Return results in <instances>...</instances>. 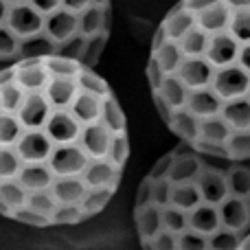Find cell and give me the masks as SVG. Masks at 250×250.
Instances as JSON below:
<instances>
[{
  "label": "cell",
  "instance_id": "obj_1",
  "mask_svg": "<svg viewBox=\"0 0 250 250\" xmlns=\"http://www.w3.org/2000/svg\"><path fill=\"white\" fill-rule=\"evenodd\" d=\"M0 60L82 62L92 40L110 35V0H0Z\"/></svg>",
  "mask_w": 250,
  "mask_h": 250
},
{
  "label": "cell",
  "instance_id": "obj_2",
  "mask_svg": "<svg viewBox=\"0 0 250 250\" xmlns=\"http://www.w3.org/2000/svg\"><path fill=\"white\" fill-rule=\"evenodd\" d=\"M92 160L95 158L83 147V141H75V143H64V145L53 147V154L46 165L53 169L55 178L57 176H82Z\"/></svg>",
  "mask_w": 250,
  "mask_h": 250
},
{
  "label": "cell",
  "instance_id": "obj_3",
  "mask_svg": "<svg viewBox=\"0 0 250 250\" xmlns=\"http://www.w3.org/2000/svg\"><path fill=\"white\" fill-rule=\"evenodd\" d=\"M204 163V160H202ZM198 187H200V193H202V200L207 204H215L220 207L226 198L230 195V187H229V173L224 171H217V169L208 167L204 163L202 173L198 176Z\"/></svg>",
  "mask_w": 250,
  "mask_h": 250
},
{
  "label": "cell",
  "instance_id": "obj_4",
  "mask_svg": "<svg viewBox=\"0 0 250 250\" xmlns=\"http://www.w3.org/2000/svg\"><path fill=\"white\" fill-rule=\"evenodd\" d=\"M82 178L90 189H97V187H114L117 189L119 178H121V167H117L110 158H95L82 173Z\"/></svg>",
  "mask_w": 250,
  "mask_h": 250
},
{
  "label": "cell",
  "instance_id": "obj_5",
  "mask_svg": "<svg viewBox=\"0 0 250 250\" xmlns=\"http://www.w3.org/2000/svg\"><path fill=\"white\" fill-rule=\"evenodd\" d=\"M51 191L60 204H82L90 187L82 176H57Z\"/></svg>",
  "mask_w": 250,
  "mask_h": 250
},
{
  "label": "cell",
  "instance_id": "obj_6",
  "mask_svg": "<svg viewBox=\"0 0 250 250\" xmlns=\"http://www.w3.org/2000/svg\"><path fill=\"white\" fill-rule=\"evenodd\" d=\"M18 180L29 191H44L53 187L55 173H53V169L46 163H26L22 165L20 173H18Z\"/></svg>",
  "mask_w": 250,
  "mask_h": 250
},
{
  "label": "cell",
  "instance_id": "obj_7",
  "mask_svg": "<svg viewBox=\"0 0 250 250\" xmlns=\"http://www.w3.org/2000/svg\"><path fill=\"white\" fill-rule=\"evenodd\" d=\"M220 217H222V226H226V229L244 230L250 224V213H248L246 200L237 198V195H229L220 204Z\"/></svg>",
  "mask_w": 250,
  "mask_h": 250
},
{
  "label": "cell",
  "instance_id": "obj_8",
  "mask_svg": "<svg viewBox=\"0 0 250 250\" xmlns=\"http://www.w3.org/2000/svg\"><path fill=\"white\" fill-rule=\"evenodd\" d=\"M26 200H29V189H24L18 178H7L0 182V211H2V215L11 217L16 208L24 207Z\"/></svg>",
  "mask_w": 250,
  "mask_h": 250
},
{
  "label": "cell",
  "instance_id": "obj_9",
  "mask_svg": "<svg viewBox=\"0 0 250 250\" xmlns=\"http://www.w3.org/2000/svg\"><path fill=\"white\" fill-rule=\"evenodd\" d=\"M134 220H136L138 235H141L143 239H154L160 230H165L163 207H158V204H149V207L136 208Z\"/></svg>",
  "mask_w": 250,
  "mask_h": 250
},
{
  "label": "cell",
  "instance_id": "obj_10",
  "mask_svg": "<svg viewBox=\"0 0 250 250\" xmlns=\"http://www.w3.org/2000/svg\"><path fill=\"white\" fill-rule=\"evenodd\" d=\"M204 163H202V156L198 154H191V156H173V167L169 171V180L171 182H195L198 176L202 173Z\"/></svg>",
  "mask_w": 250,
  "mask_h": 250
},
{
  "label": "cell",
  "instance_id": "obj_11",
  "mask_svg": "<svg viewBox=\"0 0 250 250\" xmlns=\"http://www.w3.org/2000/svg\"><path fill=\"white\" fill-rule=\"evenodd\" d=\"M189 224L193 230H200V233H204V235H213L217 229H222L220 207L202 202L198 208H193V211L189 213Z\"/></svg>",
  "mask_w": 250,
  "mask_h": 250
},
{
  "label": "cell",
  "instance_id": "obj_12",
  "mask_svg": "<svg viewBox=\"0 0 250 250\" xmlns=\"http://www.w3.org/2000/svg\"><path fill=\"white\" fill-rule=\"evenodd\" d=\"M176 185V182H173ZM202 193H200V187L198 182H178L173 187V198H171V204L173 207H180L185 211H193L202 204Z\"/></svg>",
  "mask_w": 250,
  "mask_h": 250
},
{
  "label": "cell",
  "instance_id": "obj_13",
  "mask_svg": "<svg viewBox=\"0 0 250 250\" xmlns=\"http://www.w3.org/2000/svg\"><path fill=\"white\" fill-rule=\"evenodd\" d=\"M229 187H230V195L246 200L250 195V167L242 160L233 165V169L229 171Z\"/></svg>",
  "mask_w": 250,
  "mask_h": 250
},
{
  "label": "cell",
  "instance_id": "obj_14",
  "mask_svg": "<svg viewBox=\"0 0 250 250\" xmlns=\"http://www.w3.org/2000/svg\"><path fill=\"white\" fill-rule=\"evenodd\" d=\"M242 230H233V229H217L213 235H208V246L211 250H237L242 244Z\"/></svg>",
  "mask_w": 250,
  "mask_h": 250
},
{
  "label": "cell",
  "instance_id": "obj_15",
  "mask_svg": "<svg viewBox=\"0 0 250 250\" xmlns=\"http://www.w3.org/2000/svg\"><path fill=\"white\" fill-rule=\"evenodd\" d=\"M112 195H114V187H97V189H90L86 193V198H83V202H82L86 215H95V213H99L101 208L112 200Z\"/></svg>",
  "mask_w": 250,
  "mask_h": 250
},
{
  "label": "cell",
  "instance_id": "obj_16",
  "mask_svg": "<svg viewBox=\"0 0 250 250\" xmlns=\"http://www.w3.org/2000/svg\"><path fill=\"white\" fill-rule=\"evenodd\" d=\"M163 217H165V229L171 230V233H176V235H182L185 230L191 229L189 211H185V208H180V207H173V204L165 207Z\"/></svg>",
  "mask_w": 250,
  "mask_h": 250
},
{
  "label": "cell",
  "instance_id": "obj_17",
  "mask_svg": "<svg viewBox=\"0 0 250 250\" xmlns=\"http://www.w3.org/2000/svg\"><path fill=\"white\" fill-rule=\"evenodd\" d=\"M22 158L18 156V151L13 147H0V178H18L22 169Z\"/></svg>",
  "mask_w": 250,
  "mask_h": 250
},
{
  "label": "cell",
  "instance_id": "obj_18",
  "mask_svg": "<svg viewBox=\"0 0 250 250\" xmlns=\"http://www.w3.org/2000/svg\"><path fill=\"white\" fill-rule=\"evenodd\" d=\"M31 208L35 211L44 213V215H53V211L57 208V198L53 195L51 189H44V191H29V200H26Z\"/></svg>",
  "mask_w": 250,
  "mask_h": 250
},
{
  "label": "cell",
  "instance_id": "obj_19",
  "mask_svg": "<svg viewBox=\"0 0 250 250\" xmlns=\"http://www.w3.org/2000/svg\"><path fill=\"white\" fill-rule=\"evenodd\" d=\"M11 217H13L16 222H20V224H26V226H38V229H44V226L53 224V217H51V215H44V213L35 211V208H31L29 204H24V207L16 208Z\"/></svg>",
  "mask_w": 250,
  "mask_h": 250
},
{
  "label": "cell",
  "instance_id": "obj_20",
  "mask_svg": "<svg viewBox=\"0 0 250 250\" xmlns=\"http://www.w3.org/2000/svg\"><path fill=\"white\" fill-rule=\"evenodd\" d=\"M53 224H77L86 217L82 204H57V208L53 211Z\"/></svg>",
  "mask_w": 250,
  "mask_h": 250
},
{
  "label": "cell",
  "instance_id": "obj_21",
  "mask_svg": "<svg viewBox=\"0 0 250 250\" xmlns=\"http://www.w3.org/2000/svg\"><path fill=\"white\" fill-rule=\"evenodd\" d=\"M127 156H129V141H127V132H121L114 136V143L112 147H110V156L108 158L112 160L117 167H125V163H127Z\"/></svg>",
  "mask_w": 250,
  "mask_h": 250
},
{
  "label": "cell",
  "instance_id": "obj_22",
  "mask_svg": "<svg viewBox=\"0 0 250 250\" xmlns=\"http://www.w3.org/2000/svg\"><path fill=\"white\" fill-rule=\"evenodd\" d=\"M180 250H211L208 246V235L200 233V230H185L180 235Z\"/></svg>",
  "mask_w": 250,
  "mask_h": 250
},
{
  "label": "cell",
  "instance_id": "obj_23",
  "mask_svg": "<svg viewBox=\"0 0 250 250\" xmlns=\"http://www.w3.org/2000/svg\"><path fill=\"white\" fill-rule=\"evenodd\" d=\"M173 182L169 178H160V180H154V204L158 207H169L173 198Z\"/></svg>",
  "mask_w": 250,
  "mask_h": 250
},
{
  "label": "cell",
  "instance_id": "obj_24",
  "mask_svg": "<svg viewBox=\"0 0 250 250\" xmlns=\"http://www.w3.org/2000/svg\"><path fill=\"white\" fill-rule=\"evenodd\" d=\"M154 250H180V235L171 233V230H160L154 239H149Z\"/></svg>",
  "mask_w": 250,
  "mask_h": 250
},
{
  "label": "cell",
  "instance_id": "obj_25",
  "mask_svg": "<svg viewBox=\"0 0 250 250\" xmlns=\"http://www.w3.org/2000/svg\"><path fill=\"white\" fill-rule=\"evenodd\" d=\"M149 204H154V180L147 176L136 189V208L149 207Z\"/></svg>",
  "mask_w": 250,
  "mask_h": 250
},
{
  "label": "cell",
  "instance_id": "obj_26",
  "mask_svg": "<svg viewBox=\"0 0 250 250\" xmlns=\"http://www.w3.org/2000/svg\"><path fill=\"white\" fill-rule=\"evenodd\" d=\"M171 167H173V154L163 156V158H160L158 163H156L154 167H151L149 178H151V180H160V178H169V171H171Z\"/></svg>",
  "mask_w": 250,
  "mask_h": 250
},
{
  "label": "cell",
  "instance_id": "obj_27",
  "mask_svg": "<svg viewBox=\"0 0 250 250\" xmlns=\"http://www.w3.org/2000/svg\"><path fill=\"white\" fill-rule=\"evenodd\" d=\"M237 250H250V235L242 239V244H239V248H237Z\"/></svg>",
  "mask_w": 250,
  "mask_h": 250
},
{
  "label": "cell",
  "instance_id": "obj_28",
  "mask_svg": "<svg viewBox=\"0 0 250 250\" xmlns=\"http://www.w3.org/2000/svg\"><path fill=\"white\" fill-rule=\"evenodd\" d=\"M143 250H154V246H151L149 239H143Z\"/></svg>",
  "mask_w": 250,
  "mask_h": 250
},
{
  "label": "cell",
  "instance_id": "obj_29",
  "mask_svg": "<svg viewBox=\"0 0 250 250\" xmlns=\"http://www.w3.org/2000/svg\"><path fill=\"white\" fill-rule=\"evenodd\" d=\"M246 204H248V213H250V195L246 198Z\"/></svg>",
  "mask_w": 250,
  "mask_h": 250
}]
</instances>
